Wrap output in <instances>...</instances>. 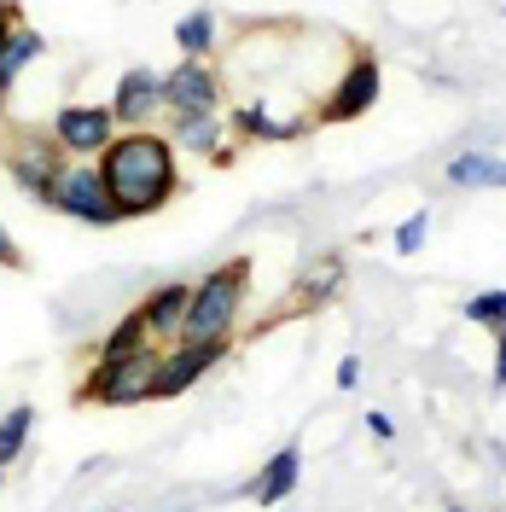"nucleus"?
I'll list each match as a JSON object with an SVG mask.
<instances>
[{"instance_id": "1", "label": "nucleus", "mask_w": 506, "mask_h": 512, "mask_svg": "<svg viewBox=\"0 0 506 512\" xmlns=\"http://www.w3.org/2000/svg\"><path fill=\"white\" fill-rule=\"evenodd\" d=\"M99 175H105V192L117 204V216H152L163 210L175 187H181V163H175V146L152 134V128H123L105 152H99Z\"/></svg>"}, {"instance_id": "2", "label": "nucleus", "mask_w": 506, "mask_h": 512, "mask_svg": "<svg viewBox=\"0 0 506 512\" xmlns=\"http://www.w3.org/2000/svg\"><path fill=\"white\" fill-rule=\"evenodd\" d=\"M245 291H251V256H233L222 268H210V274L192 286V309H187L181 338H187V344L233 338V320L245 309Z\"/></svg>"}, {"instance_id": "3", "label": "nucleus", "mask_w": 506, "mask_h": 512, "mask_svg": "<svg viewBox=\"0 0 506 512\" xmlns=\"http://www.w3.org/2000/svg\"><path fill=\"white\" fill-rule=\"evenodd\" d=\"M152 373H158V350L134 355V361H99L88 379L76 384V402L88 408H134V402H152Z\"/></svg>"}, {"instance_id": "4", "label": "nucleus", "mask_w": 506, "mask_h": 512, "mask_svg": "<svg viewBox=\"0 0 506 512\" xmlns=\"http://www.w3.org/2000/svg\"><path fill=\"white\" fill-rule=\"evenodd\" d=\"M6 169H12V181L30 192V198L53 204V187H59V175L70 169V152H64L47 128H24V134L6 146Z\"/></svg>"}, {"instance_id": "5", "label": "nucleus", "mask_w": 506, "mask_h": 512, "mask_svg": "<svg viewBox=\"0 0 506 512\" xmlns=\"http://www.w3.org/2000/svg\"><path fill=\"white\" fill-rule=\"evenodd\" d=\"M233 350L227 338H210V344H187L175 338V350H158V373H152V402H169V396H187L192 384L204 379L222 355Z\"/></svg>"}, {"instance_id": "6", "label": "nucleus", "mask_w": 506, "mask_h": 512, "mask_svg": "<svg viewBox=\"0 0 506 512\" xmlns=\"http://www.w3.org/2000/svg\"><path fill=\"white\" fill-rule=\"evenodd\" d=\"M379 88H384V70L373 53H355L349 70L338 76V88L320 99L315 123H355V117H367L373 105H379Z\"/></svg>"}, {"instance_id": "7", "label": "nucleus", "mask_w": 506, "mask_h": 512, "mask_svg": "<svg viewBox=\"0 0 506 512\" xmlns=\"http://www.w3.org/2000/svg\"><path fill=\"white\" fill-rule=\"evenodd\" d=\"M53 210H64L70 222H94V227L123 222V216H117V204H111V192H105L99 163H70V169H64L59 187H53Z\"/></svg>"}, {"instance_id": "8", "label": "nucleus", "mask_w": 506, "mask_h": 512, "mask_svg": "<svg viewBox=\"0 0 506 512\" xmlns=\"http://www.w3.org/2000/svg\"><path fill=\"white\" fill-rule=\"evenodd\" d=\"M53 140L70 158H99L117 140V117H111V105H64L53 117Z\"/></svg>"}, {"instance_id": "9", "label": "nucleus", "mask_w": 506, "mask_h": 512, "mask_svg": "<svg viewBox=\"0 0 506 512\" xmlns=\"http://www.w3.org/2000/svg\"><path fill=\"white\" fill-rule=\"evenodd\" d=\"M163 105H169V111H204V117H216V111H222V82H216V70L204 59H181L163 76Z\"/></svg>"}, {"instance_id": "10", "label": "nucleus", "mask_w": 506, "mask_h": 512, "mask_svg": "<svg viewBox=\"0 0 506 512\" xmlns=\"http://www.w3.org/2000/svg\"><path fill=\"white\" fill-rule=\"evenodd\" d=\"M158 111H163V76L158 70H146V64L123 70V82H117V94H111L117 128H146Z\"/></svg>"}, {"instance_id": "11", "label": "nucleus", "mask_w": 506, "mask_h": 512, "mask_svg": "<svg viewBox=\"0 0 506 512\" xmlns=\"http://www.w3.org/2000/svg\"><path fill=\"white\" fill-rule=\"evenodd\" d=\"M187 309H192V286H158L146 303H140V315H146V332L152 338H181V326H187Z\"/></svg>"}, {"instance_id": "12", "label": "nucleus", "mask_w": 506, "mask_h": 512, "mask_svg": "<svg viewBox=\"0 0 506 512\" xmlns=\"http://www.w3.org/2000/svg\"><path fill=\"white\" fill-rule=\"evenodd\" d=\"M297 472H303V454H297V448L285 443L280 454H274V460H268V466L256 472V483H251V501H256V507H280L285 495L297 489Z\"/></svg>"}, {"instance_id": "13", "label": "nucleus", "mask_w": 506, "mask_h": 512, "mask_svg": "<svg viewBox=\"0 0 506 512\" xmlns=\"http://www.w3.org/2000/svg\"><path fill=\"white\" fill-rule=\"evenodd\" d=\"M41 53H47V35H41V30H30V24H18V30H12L6 41H0V99H6L12 88H18L24 64H30V59H41Z\"/></svg>"}, {"instance_id": "14", "label": "nucleus", "mask_w": 506, "mask_h": 512, "mask_svg": "<svg viewBox=\"0 0 506 512\" xmlns=\"http://www.w3.org/2000/svg\"><path fill=\"white\" fill-rule=\"evenodd\" d=\"M152 344H158V338L146 332V315H140V309H128V315L117 320L111 332H105V344H99V361H134V355H146Z\"/></svg>"}, {"instance_id": "15", "label": "nucleus", "mask_w": 506, "mask_h": 512, "mask_svg": "<svg viewBox=\"0 0 506 512\" xmlns=\"http://www.w3.org/2000/svg\"><path fill=\"white\" fill-rule=\"evenodd\" d=\"M448 181H454V187H495V192H506V158H495V152H460V158L448 163Z\"/></svg>"}, {"instance_id": "16", "label": "nucleus", "mask_w": 506, "mask_h": 512, "mask_svg": "<svg viewBox=\"0 0 506 512\" xmlns=\"http://www.w3.org/2000/svg\"><path fill=\"white\" fill-rule=\"evenodd\" d=\"M227 134V117H204V111H175V140L169 146H187V152H216Z\"/></svg>"}, {"instance_id": "17", "label": "nucleus", "mask_w": 506, "mask_h": 512, "mask_svg": "<svg viewBox=\"0 0 506 512\" xmlns=\"http://www.w3.org/2000/svg\"><path fill=\"white\" fill-rule=\"evenodd\" d=\"M233 128H239V134H251V140H297L309 123H303V117L280 123V117H268V111H256V105H239V111H233Z\"/></svg>"}, {"instance_id": "18", "label": "nucleus", "mask_w": 506, "mask_h": 512, "mask_svg": "<svg viewBox=\"0 0 506 512\" xmlns=\"http://www.w3.org/2000/svg\"><path fill=\"white\" fill-rule=\"evenodd\" d=\"M30 431H35V408H30V402H18V408H6V414H0V472L24 454Z\"/></svg>"}, {"instance_id": "19", "label": "nucleus", "mask_w": 506, "mask_h": 512, "mask_svg": "<svg viewBox=\"0 0 506 512\" xmlns=\"http://www.w3.org/2000/svg\"><path fill=\"white\" fill-rule=\"evenodd\" d=\"M175 47H181V59H210V47H216V18H210V12H187V18L175 24Z\"/></svg>"}, {"instance_id": "20", "label": "nucleus", "mask_w": 506, "mask_h": 512, "mask_svg": "<svg viewBox=\"0 0 506 512\" xmlns=\"http://www.w3.org/2000/svg\"><path fill=\"white\" fill-rule=\"evenodd\" d=\"M466 320H472V326H489V332H501L506 326V291H477L472 303H466Z\"/></svg>"}, {"instance_id": "21", "label": "nucleus", "mask_w": 506, "mask_h": 512, "mask_svg": "<svg viewBox=\"0 0 506 512\" xmlns=\"http://www.w3.org/2000/svg\"><path fill=\"white\" fill-rule=\"evenodd\" d=\"M425 233H431V210H413L408 222L396 227V256H413L425 245Z\"/></svg>"}, {"instance_id": "22", "label": "nucleus", "mask_w": 506, "mask_h": 512, "mask_svg": "<svg viewBox=\"0 0 506 512\" xmlns=\"http://www.w3.org/2000/svg\"><path fill=\"white\" fill-rule=\"evenodd\" d=\"M361 384V355H344L338 361V390H355Z\"/></svg>"}, {"instance_id": "23", "label": "nucleus", "mask_w": 506, "mask_h": 512, "mask_svg": "<svg viewBox=\"0 0 506 512\" xmlns=\"http://www.w3.org/2000/svg\"><path fill=\"white\" fill-rule=\"evenodd\" d=\"M18 24H24V12H18V0H0V41H6V35L18 30Z\"/></svg>"}, {"instance_id": "24", "label": "nucleus", "mask_w": 506, "mask_h": 512, "mask_svg": "<svg viewBox=\"0 0 506 512\" xmlns=\"http://www.w3.org/2000/svg\"><path fill=\"white\" fill-rule=\"evenodd\" d=\"M0 268H24V251L12 245V233H6V227H0Z\"/></svg>"}, {"instance_id": "25", "label": "nucleus", "mask_w": 506, "mask_h": 512, "mask_svg": "<svg viewBox=\"0 0 506 512\" xmlns=\"http://www.w3.org/2000/svg\"><path fill=\"white\" fill-rule=\"evenodd\" d=\"M495 390H506V326L495 332Z\"/></svg>"}, {"instance_id": "26", "label": "nucleus", "mask_w": 506, "mask_h": 512, "mask_svg": "<svg viewBox=\"0 0 506 512\" xmlns=\"http://www.w3.org/2000/svg\"><path fill=\"white\" fill-rule=\"evenodd\" d=\"M367 431H373V437H396V425H390V414H367Z\"/></svg>"}, {"instance_id": "27", "label": "nucleus", "mask_w": 506, "mask_h": 512, "mask_svg": "<svg viewBox=\"0 0 506 512\" xmlns=\"http://www.w3.org/2000/svg\"><path fill=\"white\" fill-rule=\"evenodd\" d=\"M448 512H466V507H448Z\"/></svg>"}, {"instance_id": "28", "label": "nucleus", "mask_w": 506, "mask_h": 512, "mask_svg": "<svg viewBox=\"0 0 506 512\" xmlns=\"http://www.w3.org/2000/svg\"><path fill=\"white\" fill-rule=\"evenodd\" d=\"M0 478H6V472H0Z\"/></svg>"}]
</instances>
